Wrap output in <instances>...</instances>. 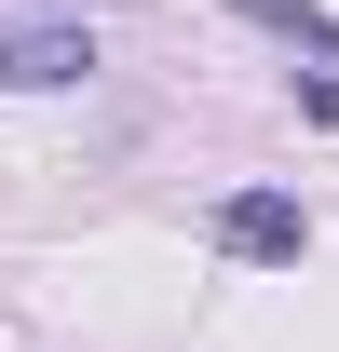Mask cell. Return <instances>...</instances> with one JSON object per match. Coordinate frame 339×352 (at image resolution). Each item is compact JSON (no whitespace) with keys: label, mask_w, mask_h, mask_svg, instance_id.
<instances>
[{"label":"cell","mask_w":339,"mask_h":352,"mask_svg":"<svg viewBox=\"0 0 339 352\" xmlns=\"http://www.w3.org/2000/svg\"><path fill=\"white\" fill-rule=\"evenodd\" d=\"M54 82H95V28H82V14L0 28V95H54Z\"/></svg>","instance_id":"cell-1"},{"label":"cell","mask_w":339,"mask_h":352,"mask_svg":"<svg viewBox=\"0 0 339 352\" xmlns=\"http://www.w3.org/2000/svg\"><path fill=\"white\" fill-rule=\"evenodd\" d=\"M217 244H231V258H298V204L285 190H231V204H217Z\"/></svg>","instance_id":"cell-2"},{"label":"cell","mask_w":339,"mask_h":352,"mask_svg":"<svg viewBox=\"0 0 339 352\" xmlns=\"http://www.w3.org/2000/svg\"><path fill=\"white\" fill-rule=\"evenodd\" d=\"M245 14H258V28H285L298 54H339V14H312V0H245Z\"/></svg>","instance_id":"cell-3"}]
</instances>
